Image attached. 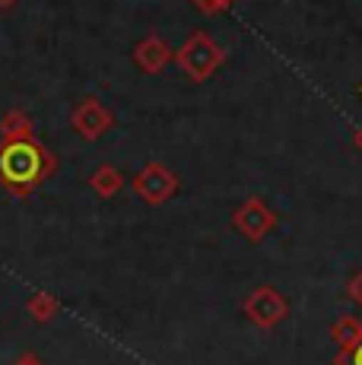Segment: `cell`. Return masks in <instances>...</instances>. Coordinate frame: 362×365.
I'll return each instance as SVG.
<instances>
[{"label": "cell", "instance_id": "obj_1", "mask_svg": "<svg viewBox=\"0 0 362 365\" xmlns=\"http://www.w3.org/2000/svg\"><path fill=\"white\" fill-rule=\"evenodd\" d=\"M41 175V153L32 143L19 140L0 153V178L10 185H29Z\"/></svg>", "mask_w": 362, "mask_h": 365}, {"label": "cell", "instance_id": "obj_2", "mask_svg": "<svg viewBox=\"0 0 362 365\" xmlns=\"http://www.w3.org/2000/svg\"><path fill=\"white\" fill-rule=\"evenodd\" d=\"M353 296H356V299L362 302V277L356 279V283H353Z\"/></svg>", "mask_w": 362, "mask_h": 365}, {"label": "cell", "instance_id": "obj_4", "mask_svg": "<svg viewBox=\"0 0 362 365\" xmlns=\"http://www.w3.org/2000/svg\"><path fill=\"white\" fill-rule=\"evenodd\" d=\"M359 146H362V133H359Z\"/></svg>", "mask_w": 362, "mask_h": 365}, {"label": "cell", "instance_id": "obj_3", "mask_svg": "<svg viewBox=\"0 0 362 365\" xmlns=\"http://www.w3.org/2000/svg\"><path fill=\"white\" fill-rule=\"evenodd\" d=\"M353 365H362V343L356 346V353H353Z\"/></svg>", "mask_w": 362, "mask_h": 365}]
</instances>
